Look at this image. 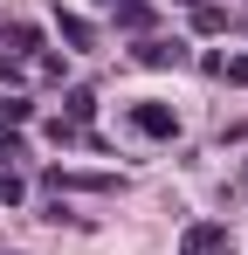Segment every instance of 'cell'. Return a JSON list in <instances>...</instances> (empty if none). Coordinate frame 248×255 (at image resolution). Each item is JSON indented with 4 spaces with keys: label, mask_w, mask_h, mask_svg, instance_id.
<instances>
[{
    "label": "cell",
    "mask_w": 248,
    "mask_h": 255,
    "mask_svg": "<svg viewBox=\"0 0 248 255\" xmlns=\"http://www.w3.org/2000/svg\"><path fill=\"white\" fill-rule=\"evenodd\" d=\"M97 7H118V0H97Z\"/></svg>",
    "instance_id": "5bb4252c"
},
{
    "label": "cell",
    "mask_w": 248,
    "mask_h": 255,
    "mask_svg": "<svg viewBox=\"0 0 248 255\" xmlns=\"http://www.w3.org/2000/svg\"><path fill=\"white\" fill-rule=\"evenodd\" d=\"M0 200H7V207H14V200H28V186H21V179H14V172H0Z\"/></svg>",
    "instance_id": "7c38bea8"
},
{
    "label": "cell",
    "mask_w": 248,
    "mask_h": 255,
    "mask_svg": "<svg viewBox=\"0 0 248 255\" xmlns=\"http://www.w3.org/2000/svg\"><path fill=\"white\" fill-rule=\"evenodd\" d=\"M41 48V28H28V21H7V48H0V55H14V62H21V55H35Z\"/></svg>",
    "instance_id": "5b68a950"
},
{
    "label": "cell",
    "mask_w": 248,
    "mask_h": 255,
    "mask_svg": "<svg viewBox=\"0 0 248 255\" xmlns=\"http://www.w3.org/2000/svg\"><path fill=\"white\" fill-rule=\"evenodd\" d=\"M131 131H145V138H172V131H179V111H172V104H131Z\"/></svg>",
    "instance_id": "7a4b0ae2"
},
{
    "label": "cell",
    "mask_w": 248,
    "mask_h": 255,
    "mask_svg": "<svg viewBox=\"0 0 248 255\" xmlns=\"http://www.w3.org/2000/svg\"><path fill=\"white\" fill-rule=\"evenodd\" d=\"M28 118H35V104H28V97H0V125H7V131H21Z\"/></svg>",
    "instance_id": "52a82bcc"
},
{
    "label": "cell",
    "mask_w": 248,
    "mask_h": 255,
    "mask_svg": "<svg viewBox=\"0 0 248 255\" xmlns=\"http://www.w3.org/2000/svg\"><path fill=\"white\" fill-rule=\"evenodd\" d=\"M152 21H159V14H152L145 0H118V28H131V35H152Z\"/></svg>",
    "instance_id": "8992f818"
},
{
    "label": "cell",
    "mask_w": 248,
    "mask_h": 255,
    "mask_svg": "<svg viewBox=\"0 0 248 255\" xmlns=\"http://www.w3.org/2000/svg\"><path fill=\"white\" fill-rule=\"evenodd\" d=\"M179 55H186V48L165 42V35H145V42H138V62H145V69H172Z\"/></svg>",
    "instance_id": "277c9868"
},
{
    "label": "cell",
    "mask_w": 248,
    "mask_h": 255,
    "mask_svg": "<svg viewBox=\"0 0 248 255\" xmlns=\"http://www.w3.org/2000/svg\"><path fill=\"white\" fill-rule=\"evenodd\" d=\"M214 76H228V83H248V55H221V62H214Z\"/></svg>",
    "instance_id": "8fae6325"
},
{
    "label": "cell",
    "mask_w": 248,
    "mask_h": 255,
    "mask_svg": "<svg viewBox=\"0 0 248 255\" xmlns=\"http://www.w3.org/2000/svg\"><path fill=\"white\" fill-rule=\"evenodd\" d=\"M62 42H76V48H90V42H97V35H90V21H83V14H62Z\"/></svg>",
    "instance_id": "30bf717a"
},
{
    "label": "cell",
    "mask_w": 248,
    "mask_h": 255,
    "mask_svg": "<svg viewBox=\"0 0 248 255\" xmlns=\"http://www.w3.org/2000/svg\"><path fill=\"white\" fill-rule=\"evenodd\" d=\"M14 76H21V62H14V55H0V83H14Z\"/></svg>",
    "instance_id": "4fadbf2b"
},
{
    "label": "cell",
    "mask_w": 248,
    "mask_h": 255,
    "mask_svg": "<svg viewBox=\"0 0 248 255\" xmlns=\"http://www.w3.org/2000/svg\"><path fill=\"white\" fill-rule=\"evenodd\" d=\"M193 28H200V35H221V28H228V14H221L214 0H200V7H193Z\"/></svg>",
    "instance_id": "9c48e42d"
},
{
    "label": "cell",
    "mask_w": 248,
    "mask_h": 255,
    "mask_svg": "<svg viewBox=\"0 0 248 255\" xmlns=\"http://www.w3.org/2000/svg\"><path fill=\"white\" fill-rule=\"evenodd\" d=\"M90 111H97V97H90V90H69V104H62V125H76V131H83V118H90Z\"/></svg>",
    "instance_id": "ba28073f"
},
{
    "label": "cell",
    "mask_w": 248,
    "mask_h": 255,
    "mask_svg": "<svg viewBox=\"0 0 248 255\" xmlns=\"http://www.w3.org/2000/svg\"><path fill=\"white\" fill-rule=\"evenodd\" d=\"M179 255H228V228L221 221H193L179 235Z\"/></svg>",
    "instance_id": "3957f363"
},
{
    "label": "cell",
    "mask_w": 248,
    "mask_h": 255,
    "mask_svg": "<svg viewBox=\"0 0 248 255\" xmlns=\"http://www.w3.org/2000/svg\"><path fill=\"white\" fill-rule=\"evenodd\" d=\"M41 186L48 193H118V172H62V166H48Z\"/></svg>",
    "instance_id": "6da1fadb"
}]
</instances>
